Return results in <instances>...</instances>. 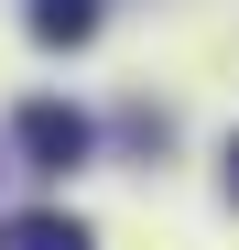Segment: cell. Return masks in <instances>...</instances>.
Masks as SVG:
<instances>
[{
  "instance_id": "cell-1",
  "label": "cell",
  "mask_w": 239,
  "mask_h": 250,
  "mask_svg": "<svg viewBox=\"0 0 239 250\" xmlns=\"http://www.w3.org/2000/svg\"><path fill=\"white\" fill-rule=\"evenodd\" d=\"M11 142H22V163H33V174H76V163L98 152L87 109H65V98H33V109L11 120Z\"/></svg>"
},
{
  "instance_id": "cell-2",
  "label": "cell",
  "mask_w": 239,
  "mask_h": 250,
  "mask_svg": "<svg viewBox=\"0 0 239 250\" xmlns=\"http://www.w3.org/2000/svg\"><path fill=\"white\" fill-rule=\"evenodd\" d=\"M0 250H98V239L76 229L65 207H44V218H0Z\"/></svg>"
},
{
  "instance_id": "cell-3",
  "label": "cell",
  "mask_w": 239,
  "mask_h": 250,
  "mask_svg": "<svg viewBox=\"0 0 239 250\" xmlns=\"http://www.w3.org/2000/svg\"><path fill=\"white\" fill-rule=\"evenodd\" d=\"M98 33V0H33V44H87Z\"/></svg>"
},
{
  "instance_id": "cell-4",
  "label": "cell",
  "mask_w": 239,
  "mask_h": 250,
  "mask_svg": "<svg viewBox=\"0 0 239 250\" xmlns=\"http://www.w3.org/2000/svg\"><path fill=\"white\" fill-rule=\"evenodd\" d=\"M228 196H239V142H228Z\"/></svg>"
}]
</instances>
